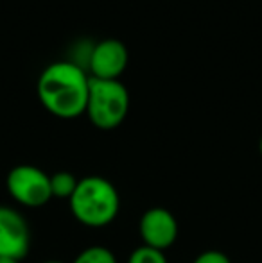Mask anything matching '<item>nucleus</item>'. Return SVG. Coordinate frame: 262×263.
<instances>
[{"instance_id":"1","label":"nucleus","mask_w":262,"mask_h":263,"mask_svg":"<svg viewBox=\"0 0 262 263\" xmlns=\"http://www.w3.org/2000/svg\"><path fill=\"white\" fill-rule=\"evenodd\" d=\"M90 76L72 61L49 65L38 79V99L49 113L60 118H76L86 113Z\"/></svg>"},{"instance_id":"9","label":"nucleus","mask_w":262,"mask_h":263,"mask_svg":"<svg viewBox=\"0 0 262 263\" xmlns=\"http://www.w3.org/2000/svg\"><path fill=\"white\" fill-rule=\"evenodd\" d=\"M72 263H117V258L108 247L90 246L81 251Z\"/></svg>"},{"instance_id":"2","label":"nucleus","mask_w":262,"mask_h":263,"mask_svg":"<svg viewBox=\"0 0 262 263\" xmlns=\"http://www.w3.org/2000/svg\"><path fill=\"white\" fill-rule=\"evenodd\" d=\"M68 204L77 222L88 228H104L119 215L120 197L112 181L102 176H86L79 179Z\"/></svg>"},{"instance_id":"6","label":"nucleus","mask_w":262,"mask_h":263,"mask_svg":"<svg viewBox=\"0 0 262 263\" xmlns=\"http://www.w3.org/2000/svg\"><path fill=\"white\" fill-rule=\"evenodd\" d=\"M128 49L120 40L108 38L99 42L88 55L90 77L104 81H119L128 66Z\"/></svg>"},{"instance_id":"3","label":"nucleus","mask_w":262,"mask_h":263,"mask_svg":"<svg viewBox=\"0 0 262 263\" xmlns=\"http://www.w3.org/2000/svg\"><path fill=\"white\" fill-rule=\"evenodd\" d=\"M130 111V93L120 81L90 77L86 115L95 127L102 131L119 127Z\"/></svg>"},{"instance_id":"8","label":"nucleus","mask_w":262,"mask_h":263,"mask_svg":"<svg viewBox=\"0 0 262 263\" xmlns=\"http://www.w3.org/2000/svg\"><path fill=\"white\" fill-rule=\"evenodd\" d=\"M77 179L72 172H56L50 176V192H53V197L58 199H70L74 194V190L77 188Z\"/></svg>"},{"instance_id":"4","label":"nucleus","mask_w":262,"mask_h":263,"mask_svg":"<svg viewBox=\"0 0 262 263\" xmlns=\"http://www.w3.org/2000/svg\"><path fill=\"white\" fill-rule=\"evenodd\" d=\"M6 186L13 201L25 208H42L53 199L50 176L34 165H16L6 177Z\"/></svg>"},{"instance_id":"14","label":"nucleus","mask_w":262,"mask_h":263,"mask_svg":"<svg viewBox=\"0 0 262 263\" xmlns=\"http://www.w3.org/2000/svg\"><path fill=\"white\" fill-rule=\"evenodd\" d=\"M259 149H260V154H262V136H260V143H259Z\"/></svg>"},{"instance_id":"11","label":"nucleus","mask_w":262,"mask_h":263,"mask_svg":"<svg viewBox=\"0 0 262 263\" xmlns=\"http://www.w3.org/2000/svg\"><path fill=\"white\" fill-rule=\"evenodd\" d=\"M193 263H232V260L224 253H221V251L208 249L203 251L201 254H198Z\"/></svg>"},{"instance_id":"5","label":"nucleus","mask_w":262,"mask_h":263,"mask_svg":"<svg viewBox=\"0 0 262 263\" xmlns=\"http://www.w3.org/2000/svg\"><path fill=\"white\" fill-rule=\"evenodd\" d=\"M31 249V229L20 211L0 206V258L20 261Z\"/></svg>"},{"instance_id":"12","label":"nucleus","mask_w":262,"mask_h":263,"mask_svg":"<svg viewBox=\"0 0 262 263\" xmlns=\"http://www.w3.org/2000/svg\"><path fill=\"white\" fill-rule=\"evenodd\" d=\"M0 263H20V261L13 260V258H0Z\"/></svg>"},{"instance_id":"13","label":"nucleus","mask_w":262,"mask_h":263,"mask_svg":"<svg viewBox=\"0 0 262 263\" xmlns=\"http://www.w3.org/2000/svg\"><path fill=\"white\" fill-rule=\"evenodd\" d=\"M43 263H65V261H60V260H47V261H43Z\"/></svg>"},{"instance_id":"7","label":"nucleus","mask_w":262,"mask_h":263,"mask_svg":"<svg viewBox=\"0 0 262 263\" xmlns=\"http://www.w3.org/2000/svg\"><path fill=\"white\" fill-rule=\"evenodd\" d=\"M138 233L144 246L164 253L178 238V220L165 208H149L140 217Z\"/></svg>"},{"instance_id":"10","label":"nucleus","mask_w":262,"mask_h":263,"mask_svg":"<svg viewBox=\"0 0 262 263\" xmlns=\"http://www.w3.org/2000/svg\"><path fill=\"white\" fill-rule=\"evenodd\" d=\"M128 263H167V258H165V254L162 251L147 246H140L130 254Z\"/></svg>"}]
</instances>
